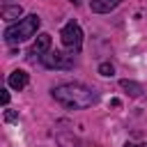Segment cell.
Wrapping results in <instances>:
<instances>
[{
	"label": "cell",
	"mask_w": 147,
	"mask_h": 147,
	"mask_svg": "<svg viewBox=\"0 0 147 147\" xmlns=\"http://www.w3.org/2000/svg\"><path fill=\"white\" fill-rule=\"evenodd\" d=\"M53 99L57 103H62L64 108H90L99 101V94L85 85H78V83H64V85H57L53 87Z\"/></svg>",
	"instance_id": "cell-1"
},
{
	"label": "cell",
	"mask_w": 147,
	"mask_h": 147,
	"mask_svg": "<svg viewBox=\"0 0 147 147\" xmlns=\"http://www.w3.org/2000/svg\"><path fill=\"white\" fill-rule=\"evenodd\" d=\"M99 74H101V76H113V74H115V67H113L110 62H101V64H99Z\"/></svg>",
	"instance_id": "cell-10"
},
{
	"label": "cell",
	"mask_w": 147,
	"mask_h": 147,
	"mask_svg": "<svg viewBox=\"0 0 147 147\" xmlns=\"http://www.w3.org/2000/svg\"><path fill=\"white\" fill-rule=\"evenodd\" d=\"M48 48H51V34L41 32V34H37V39H34V44H32V48H30V55H46Z\"/></svg>",
	"instance_id": "cell-5"
},
{
	"label": "cell",
	"mask_w": 147,
	"mask_h": 147,
	"mask_svg": "<svg viewBox=\"0 0 147 147\" xmlns=\"http://www.w3.org/2000/svg\"><path fill=\"white\" fill-rule=\"evenodd\" d=\"M5 119H7V122H16V119H18V113H16V110H7V113H5Z\"/></svg>",
	"instance_id": "cell-11"
},
{
	"label": "cell",
	"mask_w": 147,
	"mask_h": 147,
	"mask_svg": "<svg viewBox=\"0 0 147 147\" xmlns=\"http://www.w3.org/2000/svg\"><path fill=\"white\" fill-rule=\"evenodd\" d=\"M7 83H9V87H11V90H23V87L30 83V76H28L23 69H16V71H11V74H9Z\"/></svg>",
	"instance_id": "cell-7"
},
{
	"label": "cell",
	"mask_w": 147,
	"mask_h": 147,
	"mask_svg": "<svg viewBox=\"0 0 147 147\" xmlns=\"http://www.w3.org/2000/svg\"><path fill=\"white\" fill-rule=\"evenodd\" d=\"M119 85H122V90L129 92V96H140V94H142V87H140L136 80H122Z\"/></svg>",
	"instance_id": "cell-9"
},
{
	"label": "cell",
	"mask_w": 147,
	"mask_h": 147,
	"mask_svg": "<svg viewBox=\"0 0 147 147\" xmlns=\"http://www.w3.org/2000/svg\"><path fill=\"white\" fill-rule=\"evenodd\" d=\"M0 99H2V103L7 106V103H9V92H7V90H2V94H0Z\"/></svg>",
	"instance_id": "cell-12"
},
{
	"label": "cell",
	"mask_w": 147,
	"mask_h": 147,
	"mask_svg": "<svg viewBox=\"0 0 147 147\" xmlns=\"http://www.w3.org/2000/svg\"><path fill=\"white\" fill-rule=\"evenodd\" d=\"M0 14H2V18H5L7 23H11V21H21L23 7H21V5H11V7H9V5H5Z\"/></svg>",
	"instance_id": "cell-8"
},
{
	"label": "cell",
	"mask_w": 147,
	"mask_h": 147,
	"mask_svg": "<svg viewBox=\"0 0 147 147\" xmlns=\"http://www.w3.org/2000/svg\"><path fill=\"white\" fill-rule=\"evenodd\" d=\"M41 62L48 69H74V64H76L74 55L62 53V51H48L46 55H41Z\"/></svg>",
	"instance_id": "cell-4"
},
{
	"label": "cell",
	"mask_w": 147,
	"mask_h": 147,
	"mask_svg": "<svg viewBox=\"0 0 147 147\" xmlns=\"http://www.w3.org/2000/svg\"><path fill=\"white\" fill-rule=\"evenodd\" d=\"M124 0H90V9L94 14H108L113 11L117 5H122Z\"/></svg>",
	"instance_id": "cell-6"
},
{
	"label": "cell",
	"mask_w": 147,
	"mask_h": 147,
	"mask_svg": "<svg viewBox=\"0 0 147 147\" xmlns=\"http://www.w3.org/2000/svg\"><path fill=\"white\" fill-rule=\"evenodd\" d=\"M124 147H140V145H136V142H126Z\"/></svg>",
	"instance_id": "cell-13"
},
{
	"label": "cell",
	"mask_w": 147,
	"mask_h": 147,
	"mask_svg": "<svg viewBox=\"0 0 147 147\" xmlns=\"http://www.w3.org/2000/svg\"><path fill=\"white\" fill-rule=\"evenodd\" d=\"M71 2H74V5H78V2H80V0H71Z\"/></svg>",
	"instance_id": "cell-14"
},
{
	"label": "cell",
	"mask_w": 147,
	"mask_h": 147,
	"mask_svg": "<svg viewBox=\"0 0 147 147\" xmlns=\"http://www.w3.org/2000/svg\"><path fill=\"white\" fill-rule=\"evenodd\" d=\"M39 25H41V18L37 14H30V16L21 18L18 23H14V25H9L5 30V41L7 44H21V41L34 37L37 30H39Z\"/></svg>",
	"instance_id": "cell-2"
},
{
	"label": "cell",
	"mask_w": 147,
	"mask_h": 147,
	"mask_svg": "<svg viewBox=\"0 0 147 147\" xmlns=\"http://www.w3.org/2000/svg\"><path fill=\"white\" fill-rule=\"evenodd\" d=\"M60 39H62V46L69 48L71 53L80 51V46H83V30H80V25H78L76 21H69V23L62 28Z\"/></svg>",
	"instance_id": "cell-3"
}]
</instances>
